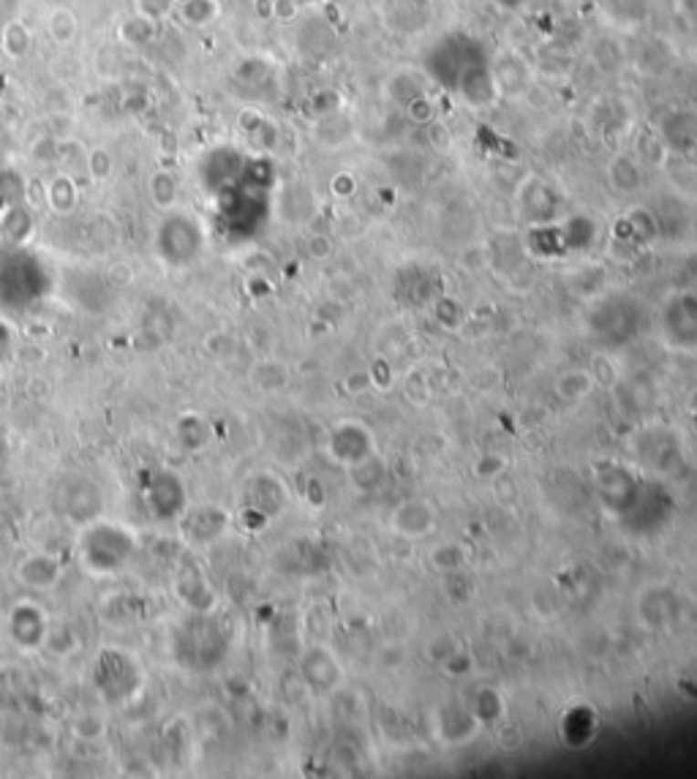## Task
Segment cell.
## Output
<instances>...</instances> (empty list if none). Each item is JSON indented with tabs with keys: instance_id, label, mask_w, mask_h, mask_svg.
<instances>
[{
	"instance_id": "6da1fadb",
	"label": "cell",
	"mask_w": 697,
	"mask_h": 779,
	"mask_svg": "<svg viewBox=\"0 0 697 779\" xmlns=\"http://www.w3.org/2000/svg\"><path fill=\"white\" fill-rule=\"evenodd\" d=\"M137 551V540L118 524L88 526L79 537V559L93 576H112L123 570Z\"/></svg>"
},
{
	"instance_id": "7a4b0ae2",
	"label": "cell",
	"mask_w": 697,
	"mask_h": 779,
	"mask_svg": "<svg viewBox=\"0 0 697 779\" xmlns=\"http://www.w3.org/2000/svg\"><path fill=\"white\" fill-rule=\"evenodd\" d=\"M93 679H96V687L104 695V701H109L115 706L134 698V692L140 690V681H142L137 662L120 649H104L99 654L96 668H93Z\"/></svg>"
},
{
	"instance_id": "3957f363",
	"label": "cell",
	"mask_w": 697,
	"mask_h": 779,
	"mask_svg": "<svg viewBox=\"0 0 697 779\" xmlns=\"http://www.w3.org/2000/svg\"><path fill=\"white\" fill-rule=\"evenodd\" d=\"M57 507L71 521L85 524L93 515H99V510H101V491H99V485L93 480H88L82 474H71L57 488Z\"/></svg>"
},
{
	"instance_id": "277c9868",
	"label": "cell",
	"mask_w": 697,
	"mask_h": 779,
	"mask_svg": "<svg viewBox=\"0 0 697 779\" xmlns=\"http://www.w3.org/2000/svg\"><path fill=\"white\" fill-rule=\"evenodd\" d=\"M148 510L159 518V521H170L174 515H180L185 510V488L182 480L172 472H156L148 491Z\"/></svg>"
},
{
	"instance_id": "5b68a950",
	"label": "cell",
	"mask_w": 697,
	"mask_h": 779,
	"mask_svg": "<svg viewBox=\"0 0 697 779\" xmlns=\"http://www.w3.org/2000/svg\"><path fill=\"white\" fill-rule=\"evenodd\" d=\"M47 616L38 605L33 602H19L14 605L11 616H8V632H11V640L19 646V649H38L44 646V638H47Z\"/></svg>"
},
{
	"instance_id": "8992f818",
	"label": "cell",
	"mask_w": 697,
	"mask_h": 779,
	"mask_svg": "<svg viewBox=\"0 0 697 779\" xmlns=\"http://www.w3.org/2000/svg\"><path fill=\"white\" fill-rule=\"evenodd\" d=\"M455 90L463 96V101H469L472 107H488L496 96H499V88H496V79H494V71H491V63H472L455 82Z\"/></svg>"
},
{
	"instance_id": "52a82bcc",
	"label": "cell",
	"mask_w": 697,
	"mask_h": 779,
	"mask_svg": "<svg viewBox=\"0 0 697 779\" xmlns=\"http://www.w3.org/2000/svg\"><path fill=\"white\" fill-rule=\"evenodd\" d=\"M494 71V79H496V88H499V96H505L510 79L513 82V96H523L528 88H531V71H528V63L523 60L518 52H502L496 57V63L491 66Z\"/></svg>"
},
{
	"instance_id": "ba28073f",
	"label": "cell",
	"mask_w": 697,
	"mask_h": 779,
	"mask_svg": "<svg viewBox=\"0 0 697 779\" xmlns=\"http://www.w3.org/2000/svg\"><path fill=\"white\" fill-rule=\"evenodd\" d=\"M16 578L30 588H52L60 581V565L49 554H33L19 562Z\"/></svg>"
},
{
	"instance_id": "9c48e42d",
	"label": "cell",
	"mask_w": 697,
	"mask_h": 779,
	"mask_svg": "<svg viewBox=\"0 0 697 779\" xmlns=\"http://www.w3.org/2000/svg\"><path fill=\"white\" fill-rule=\"evenodd\" d=\"M164 223L177 234V245H172V248L164 254V259L172 262V265L188 262V259L199 251V229H193V223H191L188 218H182V215L167 218Z\"/></svg>"
},
{
	"instance_id": "30bf717a",
	"label": "cell",
	"mask_w": 697,
	"mask_h": 779,
	"mask_svg": "<svg viewBox=\"0 0 697 779\" xmlns=\"http://www.w3.org/2000/svg\"><path fill=\"white\" fill-rule=\"evenodd\" d=\"M182 532L193 540V543H207L210 537H215L221 532V518L213 507H199L196 513H191L182 524Z\"/></svg>"
},
{
	"instance_id": "8fae6325",
	"label": "cell",
	"mask_w": 697,
	"mask_h": 779,
	"mask_svg": "<svg viewBox=\"0 0 697 779\" xmlns=\"http://www.w3.org/2000/svg\"><path fill=\"white\" fill-rule=\"evenodd\" d=\"M180 14L188 25L202 27V25H210L221 14V3L218 0H182Z\"/></svg>"
},
{
	"instance_id": "7c38bea8",
	"label": "cell",
	"mask_w": 697,
	"mask_h": 779,
	"mask_svg": "<svg viewBox=\"0 0 697 779\" xmlns=\"http://www.w3.org/2000/svg\"><path fill=\"white\" fill-rule=\"evenodd\" d=\"M44 646L55 654V657H71L79 646V638L71 627H55V629H47V638H44Z\"/></svg>"
},
{
	"instance_id": "4fadbf2b",
	"label": "cell",
	"mask_w": 697,
	"mask_h": 779,
	"mask_svg": "<svg viewBox=\"0 0 697 779\" xmlns=\"http://www.w3.org/2000/svg\"><path fill=\"white\" fill-rule=\"evenodd\" d=\"M47 202L57 210V213H66V210H71L74 207V202H77V189H74V183L68 181V178H55L52 183H49V189H47Z\"/></svg>"
},
{
	"instance_id": "5bb4252c",
	"label": "cell",
	"mask_w": 697,
	"mask_h": 779,
	"mask_svg": "<svg viewBox=\"0 0 697 779\" xmlns=\"http://www.w3.org/2000/svg\"><path fill=\"white\" fill-rule=\"evenodd\" d=\"M174 433H177L180 444H182V447H191V450H193V447H202L204 439H207V431H204V425H202L199 417H180Z\"/></svg>"
},
{
	"instance_id": "9a60e30c",
	"label": "cell",
	"mask_w": 697,
	"mask_h": 779,
	"mask_svg": "<svg viewBox=\"0 0 697 779\" xmlns=\"http://www.w3.org/2000/svg\"><path fill=\"white\" fill-rule=\"evenodd\" d=\"M49 33L57 44H66L71 41V36L77 33V22H74V14L66 11V8H55L52 16H49Z\"/></svg>"
},
{
	"instance_id": "2e32d148",
	"label": "cell",
	"mask_w": 697,
	"mask_h": 779,
	"mask_svg": "<svg viewBox=\"0 0 697 779\" xmlns=\"http://www.w3.org/2000/svg\"><path fill=\"white\" fill-rule=\"evenodd\" d=\"M104 720L99 717V714H79L77 720H74V736L77 739H82V742H88V744H93V742H99L101 736H104Z\"/></svg>"
},
{
	"instance_id": "e0dca14e",
	"label": "cell",
	"mask_w": 697,
	"mask_h": 779,
	"mask_svg": "<svg viewBox=\"0 0 697 779\" xmlns=\"http://www.w3.org/2000/svg\"><path fill=\"white\" fill-rule=\"evenodd\" d=\"M151 196H153V202H156L159 207H170L174 202V196H177V183H174L172 175L159 172V175L151 181Z\"/></svg>"
},
{
	"instance_id": "ac0fdd59",
	"label": "cell",
	"mask_w": 697,
	"mask_h": 779,
	"mask_svg": "<svg viewBox=\"0 0 697 779\" xmlns=\"http://www.w3.org/2000/svg\"><path fill=\"white\" fill-rule=\"evenodd\" d=\"M177 0H137V8L142 11V16L148 19H164L174 14Z\"/></svg>"
},
{
	"instance_id": "d6986e66",
	"label": "cell",
	"mask_w": 697,
	"mask_h": 779,
	"mask_svg": "<svg viewBox=\"0 0 697 779\" xmlns=\"http://www.w3.org/2000/svg\"><path fill=\"white\" fill-rule=\"evenodd\" d=\"M88 167H90V175H93L96 181H104V178H109V172H112V159H109V153L96 151V153L90 156Z\"/></svg>"
},
{
	"instance_id": "ffe728a7",
	"label": "cell",
	"mask_w": 697,
	"mask_h": 779,
	"mask_svg": "<svg viewBox=\"0 0 697 779\" xmlns=\"http://www.w3.org/2000/svg\"><path fill=\"white\" fill-rule=\"evenodd\" d=\"M297 11V3L295 0H273V16L278 19H292Z\"/></svg>"
},
{
	"instance_id": "44dd1931",
	"label": "cell",
	"mask_w": 697,
	"mask_h": 779,
	"mask_svg": "<svg viewBox=\"0 0 697 779\" xmlns=\"http://www.w3.org/2000/svg\"><path fill=\"white\" fill-rule=\"evenodd\" d=\"M303 3H319V0H303Z\"/></svg>"
}]
</instances>
